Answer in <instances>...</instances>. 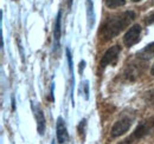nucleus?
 I'll return each instance as SVG.
<instances>
[{
  "mask_svg": "<svg viewBox=\"0 0 154 144\" xmlns=\"http://www.w3.org/2000/svg\"><path fill=\"white\" fill-rule=\"evenodd\" d=\"M154 57V43L148 44L147 46H145L139 53H137V58L142 59V60H149Z\"/></svg>",
  "mask_w": 154,
  "mask_h": 144,
  "instance_id": "obj_9",
  "label": "nucleus"
},
{
  "mask_svg": "<svg viewBox=\"0 0 154 144\" xmlns=\"http://www.w3.org/2000/svg\"><path fill=\"white\" fill-rule=\"evenodd\" d=\"M71 5H72V0H69V8H71Z\"/></svg>",
  "mask_w": 154,
  "mask_h": 144,
  "instance_id": "obj_19",
  "label": "nucleus"
},
{
  "mask_svg": "<svg viewBox=\"0 0 154 144\" xmlns=\"http://www.w3.org/2000/svg\"><path fill=\"white\" fill-rule=\"evenodd\" d=\"M120 53H121V47H120L119 45H114V46H112L110 49H108V50L104 52L102 59H101V62H100V69L103 71V70H104L107 66H109V65H112V66L116 65V63H117V60H119Z\"/></svg>",
  "mask_w": 154,
  "mask_h": 144,
  "instance_id": "obj_3",
  "label": "nucleus"
},
{
  "mask_svg": "<svg viewBox=\"0 0 154 144\" xmlns=\"http://www.w3.org/2000/svg\"><path fill=\"white\" fill-rule=\"evenodd\" d=\"M51 144H56V143H55V141H52V143H51Z\"/></svg>",
  "mask_w": 154,
  "mask_h": 144,
  "instance_id": "obj_22",
  "label": "nucleus"
},
{
  "mask_svg": "<svg viewBox=\"0 0 154 144\" xmlns=\"http://www.w3.org/2000/svg\"><path fill=\"white\" fill-rule=\"evenodd\" d=\"M143 98H145V102L147 104L154 105V89L153 90H149L148 92H146L145 96H143Z\"/></svg>",
  "mask_w": 154,
  "mask_h": 144,
  "instance_id": "obj_14",
  "label": "nucleus"
},
{
  "mask_svg": "<svg viewBox=\"0 0 154 144\" xmlns=\"http://www.w3.org/2000/svg\"><path fill=\"white\" fill-rule=\"evenodd\" d=\"M135 19V13L133 11H126L121 14L112 16L104 21L101 34L104 40H110L116 36H119L127 26Z\"/></svg>",
  "mask_w": 154,
  "mask_h": 144,
  "instance_id": "obj_1",
  "label": "nucleus"
},
{
  "mask_svg": "<svg viewBox=\"0 0 154 144\" xmlns=\"http://www.w3.org/2000/svg\"><path fill=\"white\" fill-rule=\"evenodd\" d=\"M126 4V0H106V5L108 8H116L120 6H123Z\"/></svg>",
  "mask_w": 154,
  "mask_h": 144,
  "instance_id": "obj_13",
  "label": "nucleus"
},
{
  "mask_svg": "<svg viewBox=\"0 0 154 144\" xmlns=\"http://www.w3.org/2000/svg\"><path fill=\"white\" fill-rule=\"evenodd\" d=\"M57 141L58 143L65 144L69 142V134L65 125V122L62 117L57 118Z\"/></svg>",
  "mask_w": 154,
  "mask_h": 144,
  "instance_id": "obj_7",
  "label": "nucleus"
},
{
  "mask_svg": "<svg viewBox=\"0 0 154 144\" xmlns=\"http://www.w3.org/2000/svg\"><path fill=\"white\" fill-rule=\"evenodd\" d=\"M132 122H133V118H129V117H122L121 119H119L112 128V131H110L112 137H120L125 135L132 126Z\"/></svg>",
  "mask_w": 154,
  "mask_h": 144,
  "instance_id": "obj_4",
  "label": "nucleus"
},
{
  "mask_svg": "<svg viewBox=\"0 0 154 144\" xmlns=\"http://www.w3.org/2000/svg\"><path fill=\"white\" fill-rule=\"evenodd\" d=\"M87 17H88V27L91 28L94 26L95 14H94V5L91 0H87Z\"/></svg>",
  "mask_w": 154,
  "mask_h": 144,
  "instance_id": "obj_11",
  "label": "nucleus"
},
{
  "mask_svg": "<svg viewBox=\"0 0 154 144\" xmlns=\"http://www.w3.org/2000/svg\"><path fill=\"white\" fill-rule=\"evenodd\" d=\"M31 106H32V111H33V115H35V118H36V122H37V131H38L39 135H44V132H45L44 113H43V111H42V109L38 104L31 103Z\"/></svg>",
  "mask_w": 154,
  "mask_h": 144,
  "instance_id": "obj_6",
  "label": "nucleus"
},
{
  "mask_svg": "<svg viewBox=\"0 0 154 144\" xmlns=\"http://www.w3.org/2000/svg\"><path fill=\"white\" fill-rule=\"evenodd\" d=\"M133 1H134V2H137V1H141V0H133Z\"/></svg>",
  "mask_w": 154,
  "mask_h": 144,
  "instance_id": "obj_21",
  "label": "nucleus"
},
{
  "mask_svg": "<svg viewBox=\"0 0 154 144\" xmlns=\"http://www.w3.org/2000/svg\"><path fill=\"white\" fill-rule=\"evenodd\" d=\"M151 73L154 76V64H153V66H152V70H151Z\"/></svg>",
  "mask_w": 154,
  "mask_h": 144,
  "instance_id": "obj_20",
  "label": "nucleus"
},
{
  "mask_svg": "<svg viewBox=\"0 0 154 144\" xmlns=\"http://www.w3.org/2000/svg\"><path fill=\"white\" fill-rule=\"evenodd\" d=\"M77 131H78V135H79V137H81V140L82 141H84L85 140V131H87V119L85 118H83L81 122H79V124L77 126Z\"/></svg>",
  "mask_w": 154,
  "mask_h": 144,
  "instance_id": "obj_12",
  "label": "nucleus"
},
{
  "mask_svg": "<svg viewBox=\"0 0 154 144\" xmlns=\"http://www.w3.org/2000/svg\"><path fill=\"white\" fill-rule=\"evenodd\" d=\"M83 86H84V94H85V98L88 99V94H89V91H88V89H89V85H88V82H85V83L83 84Z\"/></svg>",
  "mask_w": 154,
  "mask_h": 144,
  "instance_id": "obj_16",
  "label": "nucleus"
},
{
  "mask_svg": "<svg viewBox=\"0 0 154 144\" xmlns=\"http://www.w3.org/2000/svg\"><path fill=\"white\" fill-rule=\"evenodd\" d=\"M60 21H62V11H59L56 17L55 26H54V39H55V47L59 46V39H60Z\"/></svg>",
  "mask_w": 154,
  "mask_h": 144,
  "instance_id": "obj_10",
  "label": "nucleus"
},
{
  "mask_svg": "<svg viewBox=\"0 0 154 144\" xmlns=\"http://www.w3.org/2000/svg\"><path fill=\"white\" fill-rule=\"evenodd\" d=\"M154 129V117H149L147 119H143L139 123V125L136 126L134 132L128 137V140L133 143L134 141H139L143 137H146L147 135L151 134V131Z\"/></svg>",
  "mask_w": 154,
  "mask_h": 144,
  "instance_id": "obj_2",
  "label": "nucleus"
},
{
  "mask_svg": "<svg viewBox=\"0 0 154 144\" xmlns=\"http://www.w3.org/2000/svg\"><path fill=\"white\" fill-rule=\"evenodd\" d=\"M140 65L136 63H132L127 66L126 71H125V76L128 80H134L137 78V76L140 74Z\"/></svg>",
  "mask_w": 154,
  "mask_h": 144,
  "instance_id": "obj_8",
  "label": "nucleus"
},
{
  "mask_svg": "<svg viewBox=\"0 0 154 144\" xmlns=\"http://www.w3.org/2000/svg\"><path fill=\"white\" fill-rule=\"evenodd\" d=\"M145 22H146V25H152L154 22V12H152L151 14H148L146 19H145Z\"/></svg>",
  "mask_w": 154,
  "mask_h": 144,
  "instance_id": "obj_15",
  "label": "nucleus"
},
{
  "mask_svg": "<svg viewBox=\"0 0 154 144\" xmlns=\"http://www.w3.org/2000/svg\"><path fill=\"white\" fill-rule=\"evenodd\" d=\"M119 144H132V142H131V141H129L128 138H126L125 141H122V142H120V143H119Z\"/></svg>",
  "mask_w": 154,
  "mask_h": 144,
  "instance_id": "obj_18",
  "label": "nucleus"
},
{
  "mask_svg": "<svg viewBox=\"0 0 154 144\" xmlns=\"http://www.w3.org/2000/svg\"><path fill=\"white\" fill-rule=\"evenodd\" d=\"M84 66H85V62H84V60H82V62L79 63V73H81V74L83 73V70H84Z\"/></svg>",
  "mask_w": 154,
  "mask_h": 144,
  "instance_id": "obj_17",
  "label": "nucleus"
},
{
  "mask_svg": "<svg viewBox=\"0 0 154 144\" xmlns=\"http://www.w3.org/2000/svg\"><path fill=\"white\" fill-rule=\"evenodd\" d=\"M140 36H141V26L140 25H133L127 33L123 37V43L127 47H132L133 45L137 44L140 41Z\"/></svg>",
  "mask_w": 154,
  "mask_h": 144,
  "instance_id": "obj_5",
  "label": "nucleus"
}]
</instances>
